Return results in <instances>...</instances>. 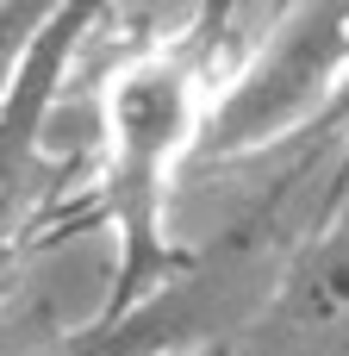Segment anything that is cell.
Instances as JSON below:
<instances>
[{
	"label": "cell",
	"instance_id": "6da1fadb",
	"mask_svg": "<svg viewBox=\"0 0 349 356\" xmlns=\"http://www.w3.org/2000/svg\"><path fill=\"white\" fill-rule=\"evenodd\" d=\"M206 81L187 56H131L100 100V156H106V207L119 232V282L137 294L144 275H156L162 250V200L169 175L187 150H200L206 131Z\"/></svg>",
	"mask_w": 349,
	"mask_h": 356
},
{
	"label": "cell",
	"instance_id": "3957f363",
	"mask_svg": "<svg viewBox=\"0 0 349 356\" xmlns=\"http://www.w3.org/2000/svg\"><path fill=\"white\" fill-rule=\"evenodd\" d=\"M156 356H200V350H156Z\"/></svg>",
	"mask_w": 349,
	"mask_h": 356
},
{
	"label": "cell",
	"instance_id": "7a4b0ae2",
	"mask_svg": "<svg viewBox=\"0 0 349 356\" xmlns=\"http://www.w3.org/2000/svg\"><path fill=\"white\" fill-rule=\"evenodd\" d=\"M337 94H349V0H287L244 75L212 94L200 156L262 150L293 125H312Z\"/></svg>",
	"mask_w": 349,
	"mask_h": 356
}]
</instances>
